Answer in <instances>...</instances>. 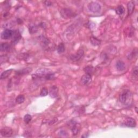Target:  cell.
<instances>
[{
	"mask_svg": "<svg viewBox=\"0 0 138 138\" xmlns=\"http://www.w3.org/2000/svg\"><path fill=\"white\" fill-rule=\"evenodd\" d=\"M1 51H8L10 48V46L8 43H2L1 44Z\"/></svg>",
	"mask_w": 138,
	"mask_h": 138,
	"instance_id": "19",
	"label": "cell"
},
{
	"mask_svg": "<svg viewBox=\"0 0 138 138\" xmlns=\"http://www.w3.org/2000/svg\"><path fill=\"white\" fill-rule=\"evenodd\" d=\"M25 101V97L23 95H19L16 99V102L18 104H21Z\"/></svg>",
	"mask_w": 138,
	"mask_h": 138,
	"instance_id": "22",
	"label": "cell"
},
{
	"mask_svg": "<svg viewBox=\"0 0 138 138\" xmlns=\"http://www.w3.org/2000/svg\"><path fill=\"white\" fill-rule=\"evenodd\" d=\"M119 100L125 106L131 105L133 101V95L131 91L129 90L122 91L119 97Z\"/></svg>",
	"mask_w": 138,
	"mask_h": 138,
	"instance_id": "1",
	"label": "cell"
},
{
	"mask_svg": "<svg viewBox=\"0 0 138 138\" xmlns=\"http://www.w3.org/2000/svg\"><path fill=\"white\" fill-rule=\"evenodd\" d=\"M61 15L63 18H72L76 16V14L69 8H63L61 12Z\"/></svg>",
	"mask_w": 138,
	"mask_h": 138,
	"instance_id": "3",
	"label": "cell"
},
{
	"mask_svg": "<svg viewBox=\"0 0 138 138\" xmlns=\"http://www.w3.org/2000/svg\"><path fill=\"white\" fill-rule=\"evenodd\" d=\"M23 55H24V53H22V54H21V55H19L18 56V57H20L21 58H19V59H20V60H27V58L29 57V55H28V54H27V53H24V56H23Z\"/></svg>",
	"mask_w": 138,
	"mask_h": 138,
	"instance_id": "27",
	"label": "cell"
},
{
	"mask_svg": "<svg viewBox=\"0 0 138 138\" xmlns=\"http://www.w3.org/2000/svg\"><path fill=\"white\" fill-rule=\"evenodd\" d=\"M68 126L70 127L73 135H76L78 134L79 132V127L78 124L76 121L74 120L70 121V122H68Z\"/></svg>",
	"mask_w": 138,
	"mask_h": 138,
	"instance_id": "5",
	"label": "cell"
},
{
	"mask_svg": "<svg viewBox=\"0 0 138 138\" xmlns=\"http://www.w3.org/2000/svg\"><path fill=\"white\" fill-rule=\"evenodd\" d=\"M12 38H13V42L14 44H17L19 42V41L20 40L21 38V33L19 32V31L18 30L14 31Z\"/></svg>",
	"mask_w": 138,
	"mask_h": 138,
	"instance_id": "11",
	"label": "cell"
},
{
	"mask_svg": "<svg viewBox=\"0 0 138 138\" xmlns=\"http://www.w3.org/2000/svg\"><path fill=\"white\" fill-rule=\"evenodd\" d=\"M84 55V51L82 49L79 50L75 54L71 55L70 56V59L73 62H77L78 61L82 58V57Z\"/></svg>",
	"mask_w": 138,
	"mask_h": 138,
	"instance_id": "7",
	"label": "cell"
},
{
	"mask_svg": "<svg viewBox=\"0 0 138 138\" xmlns=\"http://www.w3.org/2000/svg\"><path fill=\"white\" fill-rule=\"evenodd\" d=\"M13 71V69H9V70H6L4 72H3L1 75V79H4L10 76V75H11Z\"/></svg>",
	"mask_w": 138,
	"mask_h": 138,
	"instance_id": "16",
	"label": "cell"
},
{
	"mask_svg": "<svg viewBox=\"0 0 138 138\" xmlns=\"http://www.w3.org/2000/svg\"><path fill=\"white\" fill-rule=\"evenodd\" d=\"M49 93L48 90L46 87H43L42 88V89L41 91V93H40V96L42 97H45L48 95Z\"/></svg>",
	"mask_w": 138,
	"mask_h": 138,
	"instance_id": "24",
	"label": "cell"
},
{
	"mask_svg": "<svg viewBox=\"0 0 138 138\" xmlns=\"http://www.w3.org/2000/svg\"><path fill=\"white\" fill-rule=\"evenodd\" d=\"M32 120V117L31 115L27 114L24 117V121L26 124H29Z\"/></svg>",
	"mask_w": 138,
	"mask_h": 138,
	"instance_id": "23",
	"label": "cell"
},
{
	"mask_svg": "<svg viewBox=\"0 0 138 138\" xmlns=\"http://www.w3.org/2000/svg\"><path fill=\"white\" fill-rule=\"evenodd\" d=\"M58 89L57 86H52L50 91H49V95L52 98H56L58 96Z\"/></svg>",
	"mask_w": 138,
	"mask_h": 138,
	"instance_id": "12",
	"label": "cell"
},
{
	"mask_svg": "<svg viewBox=\"0 0 138 138\" xmlns=\"http://www.w3.org/2000/svg\"><path fill=\"white\" fill-rule=\"evenodd\" d=\"M122 125H124L125 126L128 127H131L133 128L136 126V123L133 118H132L130 117L126 118L125 120L124 121Z\"/></svg>",
	"mask_w": 138,
	"mask_h": 138,
	"instance_id": "6",
	"label": "cell"
},
{
	"mask_svg": "<svg viewBox=\"0 0 138 138\" xmlns=\"http://www.w3.org/2000/svg\"><path fill=\"white\" fill-rule=\"evenodd\" d=\"M31 71V68H23V69H22V70H21L17 71L16 73V75L17 76H23L24 75H26V74H28L29 73H30Z\"/></svg>",
	"mask_w": 138,
	"mask_h": 138,
	"instance_id": "15",
	"label": "cell"
},
{
	"mask_svg": "<svg viewBox=\"0 0 138 138\" xmlns=\"http://www.w3.org/2000/svg\"><path fill=\"white\" fill-rule=\"evenodd\" d=\"M37 27L36 26H31L29 28V32L31 34L36 33L37 31Z\"/></svg>",
	"mask_w": 138,
	"mask_h": 138,
	"instance_id": "25",
	"label": "cell"
},
{
	"mask_svg": "<svg viewBox=\"0 0 138 138\" xmlns=\"http://www.w3.org/2000/svg\"><path fill=\"white\" fill-rule=\"evenodd\" d=\"M94 71L95 68L91 65L87 66L84 68V71L86 73V74H87V75H89L90 76H91L93 73Z\"/></svg>",
	"mask_w": 138,
	"mask_h": 138,
	"instance_id": "17",
	"label": "cell"
},
{
	"mask_svg": "<svg viewBox=\"0 0 138 138\" xmlns=\"http://www.w3.org/2000/svg\"><path fill=\"white\" fill-rule=\"evenodd\" d=\"M92 82V78L91 76L85 74L83 75L81 78V83L84 85H87L91 83Z\"/></svg>",
	"mask_w": 138,
	"mask_h": 138,
	"instance_id": "10",
	"label": "cell"
},
{
	"mask_svg": "<svg viewBox=\"0 0 138 138\" xmlns=\"http://www.w3.org/2000/svg\"><path fill=\"white\" fill-rule=\"evenodd\" d=\"M135 7V3L134 1H130L127 4V9L129 15H131L133 13Z\"/></svg>",
	"mask_w": 138,
	"mask_h": 138,
	"instance_id": "13",
	"label": "cell"
},
{
	"mask_svg": "<svg viewBox=\"0 0 138 138\" xmlns=\"http://www.w3.org/2000/svg\"><path fill=\"white\" fill-rule=\"evenodd\" d=\"M53 72L51 70L48 68H39L36 71L35 73L32 76L33 78H44L49 75V74Z\"/></svg>",
	"mask_w": 138,
	"mask_h": 138,
	"instance_id": "2",
	"label": "cell"
},
{
	"mask_svg": "<svg viewBox=\"0 0 138 138\" xmlns=\"http://www.w3.org/2000/svg\"><path fill=\"white\" fill-rule=\"evenodd\" d=\"M65 47L64 44L63 43H61L59 44L57 48V51L58 53L60 54L62 53L65 51Z\"/></svg>",
	"mask_w": 138,
	"mask_h": 138,
	"instance_id": "20",
	"label": "cell"
},
{
	"mask_svg": "<svg viewBox=\"0 0 138 138\" xmlns=\"http://www.w3.org/2000/svg\"><path fill=\"white\" fill-rule=\"evenodd\" d=\"M137 67L136 66L133 68V70L132 72V75L134 77V78H135L136 79H137Z\"/></svg>",
	"mask_w": 138,
	"mask_h": 138,
	"instance_id": "26",
	"label": "cell"
},
{
	"mask_svg": "<svg viewBox=\"0 0 138 138\" xmlns=\"http://www.w3.org/2000/svg\"><path fill=\"white\" fill-rule=\"evenodd\" d=\"M14 31L10 30V29H6V30H4L2 34H1V38L3 39H8L10 38H12L13 35Z\"/></svg>",
	"mask_w": 138,
	"mask_h": 138,
	"instance_id": "9",
	"label": "cell"
},
{
	"mask_svg": "<svg viewBox=\"0 0 138 138\" xmlns=\"http://www.w3.org/2000/svg\"><path fill=\"white\" fill-rule=\"evenodd\" d=\"M44 4H45V5L47 7H49V6H51L52 5V3L51 2H50V1H45L44 2Z\"/></svg>",
	"mask_w": 138,
	"mask_h": 138,
	"instance_id": "28",
	"label": "cell"
},
{
	"mask_svg": "<svg viewBox=\"0 0 138 138\" xmlns=\"http://www.w3.org/2000/svg\"><path fill=\"white\" fill-rule=\"evenodd\" d=\"M90 42L93 46H98L100 44V41L93 37H92L90 38Z\"/></svg>",
	"mask_w": 138,
	"mask_h": 138,
	"instance_id": "21",
	"label": "cell"
},
{
	"mask_svg": "<svg viewBox=\"0 0 138 138\" xmlns=\"http://www.w3.org/2000/svg\"><path fill=\"white\" fill-rule=\"evenodd\" d=\"M116 12L118 15H122L125 12V8L122 6L120 5V6L117 7L116 9Z\"/></svg>",
	"mask_w": 138,
	"mask_h": 138,
	"instance_id": "18",
	"label": "cell"
},
{
	"mask_svg": "<svg viewBox=\"0 0 138 138\" xmlns=\"http://www.w3.org/2000/svg\"><path fill=\"white\" fill-rule=\"evenodd\" d=\"M1 134L3 137H10L13 134V131L10 127H4L1 129Z\"/></svg>",
	"mask_w": 138,
	"mask_h": 138,
	"instance_id": "8",
	"label": "cell"
},
{
	"mask_svg": "<svg viewBox=\"0 0 138 138\" xmlns=\"http://www.w3.org/2000/svg\"><path fill=\"white\" fill-rule=\"evenodd\" d=\"M116 68L117 69V70L119 71H124L125 68V64L124 63V62H123L121 61H118L117 63H116Z\"/></svg>",
	"mask_w": 138,
	"mask_h": 138,
	"instance_id": "14",
	"label": "cell"
},
{
	"mask_svg": "<svg viewBox=\"0 0 138 138\" xmlns=\"http://www.w3.org/2000/svg\"><path fill=\"white\" fill-rule=\"evenodd\" d=\"M88 8L90 12L94 13H96L100 11L101 7L100 5L98 3L92 2L88 4Z\"/></svg>",
	"mask_w": 138,
	"mask_h": 138,
	"instance_id": "4",
	"label": "cell"
}]
</instances>
